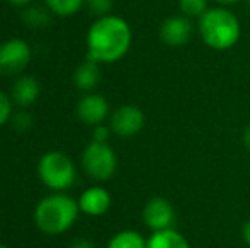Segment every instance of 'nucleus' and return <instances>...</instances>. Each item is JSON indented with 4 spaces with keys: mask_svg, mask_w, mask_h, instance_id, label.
<instances>
[{
    "mask_svg": "<svg viewBox=\"0 0 250 248\" xmlns=\"http://www.w3.org/2000/svg\"><path fill=\"white\" fill-rule=\"evenodd\" d=\"M133 33L129 24L119 16H104L92 22L87 31V60L96 63H116L131 48Z\"/></svg>",
    "mask_w": 250,
    "mask_h": 248,
    "instance_id": "nucleus-1",
    "label": "nucleus"
},
{
    "mask_svg": "<svg viewBox=\"0 0 250 248\" xmlns=\"http://www.w3.org/2000/svg\"><path fill=\"white\" fill-rule=\"evenodd\" d=\"M79 214V201L63 192H55L41 199L34 208V225L44 235L58 236L75 225Z\"/></svg>",
    "mask_w": 250,
    "mask_h": 248,
    "instance_id": "nucleus-2",
    "label": "nucleus"
},
{
    "mask_svg": "<svg viewBox=\"0 0 250 248\" xmlns=\"http://www.w3.org/2000/svg\"><path fill=\"white\" fill-rule=\"evenodd\" d=\"M198 29L204 44L216 51H225L233 48L240 39V20L227 7L208 9L203 17H199Z\"/></svg>",
    "mask_w": 250,
    "mask_h": 248,
    "instance_id": "nucleus-3",
    "label": "nucleus"
},
{
    "mask_svg": "<svg viewBox=\"0 0 250 248\" xmlns=\"http://www.w3.org/2000/svg\"><path fill=\"white\" fill-rule=\"evenodd\" d=\"M38 175L50 191L65 192L75 184L77 167L65 153L48 152L38 162Z\"/></svg>",
    "mask_w": 250,
    "mask_h": 248,
    "instance_id": "nucleus-4",
    "label": "nucleus"
},
{
    "mask_svg": "<svg viewBox=\"0 0 250 248\" xmlns=\"http://www.w3.org/2000/svg\"><path fill=\"white\" fill-rule=\"evenodd\" d=\"M82 169L90 179L105 182L116 173L118 156L109 143L90 141L82 152Z\"/></svg>",
    "mask_w": 250,
    "mask_h": 248,
    "instance_id": "nucleus-5",
    "label": "nucleus"
},
{
    "mask_svg": "<svg viewBox=\"0 0 250 248\" xmlns=\"http://www.w3.org/2000/svg\"><path fill=\"white\" fill-rule=\"evenodd\" d=\"M31 46L21 38H10L0 43V75H21L31 61Z\"/></svg>",
    "mask_w": 250,
    "mask_h": 248,
    "instance_id": "nucleus-6",
    "label": "nucleus"
},
{
    "mask_svg": "<svg viewBox=\"0 0 250 248\" xmlns=\"http://www.w3.org/2000/svg\"><path fill=\"white\" fill-rule=\"evenodd\" d=\"M143 126H145V114L138 106H133V104L118 107L109 117V128L112 134L119 138H131L138 134Z\"/></svg>",
    "mask_w": 250,
    "mask_h": 248,
    "instance_id": "nucleus-7",
    "label": "nucleus"
},
{
    "mask_svg": "<svg viewBox=\"0 0 250 248\" xmlns=\"http://www.w3.org/2000/svg\"><path fill=\"white\" fill-rule=\"evenodd\" d=\"M143 223L151 231H162L174 226L175 211L174 206L164 197H151L145 206H143Z\"/></svg>",
    "mask_w": 250,
    "mask_h": 248,
    "instance_id": "nucleus-8",
    "label": "nucleus"
},
{
    "mask_svg": "<svg viewBox=\"0 0 250 248\" xmlns=\"http://www.w3.org/2000/svg\"><path fill=\"white\" fill-rule=\"evenodd\" d=\"M75 111L77 117L83 124H89L94 128L97 124H104V121L109 117V102L101 94L89 92L77 102Z\"/></svg>",
    "mask_w": 250,
    "mask_h": 248,
    "instance_id": "nucleus-9",
    "label": "nucleus"
},
{
    "mask_svg": "<svg viewBox=\"0 0 250 248\" xmlns=\"http://www.w3.org/2000/svg\"><path fill=\"white\" fill-rule=\"evenodd\" d=\"M192 36V22L184 16H172L160 26V39L167 46L181 48L189 43Z\"/></svg>",
    "mask_w": 250,
    "mask_h": 248,
    "instance_id": "nucleus-10",
    "label": "nucleus"
},
{
    "mask_svg": "<svg viewBox=\"0 0 250 248\" xmlns=\"http://www.w3.org/2000/svg\"><path fill=\"white\" fill-rule=\"evenodd\" d=\"M111 194L107 189L101 186H92L80 194L79 197V208L80 212L87 216H102L111 208Z\"/></svg>",
    "mask_w": 250,
    "mask_h": 248,
    "instance_id": "nucleus-11",
    "label": "nucleus"
},
{
    "mask_svg": "<svg viewBox=\"0 0 250 248\" xmlns=\"http://www.w3.org/2000/svg\"><path fill=\"white\" fill-rule=\"evenodd\" d=\"M41 92L40 82L31 75H21L19 78L14 82L12 92H10V99L14 104L19 107H29L38 100Z\"/></svg>",
    "mask_w": 250,
    "mask_h": 248,
    "instance_id": "nucleus-12",
    "label": "nucleus"
},
{
    "mask_svg": "<svg viewBox=\"0 0 250 248\" xmlns=\"http://www.w3.org/2000/svg\"><path fill=\"white\" fill-rule=\"evenodd\" d=\"M101 82V66L99 63L87 60L82 65H79L73 72V83L77 89L83 92H92Z\"/></svg>",
    "mask_w": 250,
    "mask_h": 248,
    "instance_id": "nucleus-13",
    "label": "nucleus"
},
{
    "mask_svg": "<svg viewBox=\"0 0 250 248\" xmlns=\"http://www.w3.org/2000/svg\"><path fill=\"white\" fill-rule=\"evenodd\" d=\"M146 248H191L188 240L174 228L153 231L146 240Z\"/></svg>",
    "mask_w": 250,
    "mask_h": 248,
    "instance_id": "nucleus-14",
    "label": "nucleus"
},
{
    "mask_svg": "<svg viewBox=\"0 0 250 248\" xmlns=\"http://www.w3.org/2000/svg\"><path fill=\"white\" fill-rule=\"evenodd\" d=\"M22 22L33 29H44L51 22V10L46 5H27L22 10Z\"/></svg>",
    "mask_w": 250,
    "mask_h": 248,
    "instance_id": "nucleus-15",
    "label": "nucleus"
},
{
    "mask_svg": "<svg viewBox=\"0 0 250 248\" xmlns=\"http://www.w3.org/2000/svg\"><path fill=\"white\" fill-rule=\"evenodd\" d=\"M107 248H146V240L135 229H123L109 240Z\"/></svg>",
    "mask_w": 250,
    "mask_h": 248,
    "instance_id": "nucleus-16",
    "label": "nucleus"
},
{
    "mask_svg": "<svg viewBox=\"0 0 250 248\" xmlns=\"http://www.w3.org/2000/svg\"><path fill=\"white\" fill-rule=\"evenodd\" d=\"M44 5L51 10L53 16L72 17L85 7V0H44Z\"/></svg>",
    "mask_w": 250,
    "mask_h": 248,
    "instance_id": "nucleus-17",
    "label": "nucleus"
},
{
    "mask_svg": "<svg viewBox=\"0 0 250 248\" xmlns=\"http://www.w3.org/2000/svg\"><path fill=\"white\" fill-rule=\"evenodd\" d=\"M208 9V0H179V10L188 19H199Z\"/></svg>",
    "mask_w": 250,
    "mask_h": 248,
    "instance_id": "nucleus-18",
    "label": "nucleus"
},
{
    "mask_svg": "<svg viewBox=\"0 0 250 248\" xmlns=\"http://www.w3.org/2000/svg\"><path fill=\"white\" fill-rule=\"evenodd\" d=\"M85 7L92 16H96L99 19V17L111 14L112 0H85Z\"/></svg>",
    "mask_w": 250,
    "mask_h": 248,
    "instance_id": "nucleus-19",
    "label": "nucleus"
},
{
    "mask_svg": "<svg viewBox=\"0 0 250 248\" xmlns=\"http://www.w3.org/2000/svg\"><path fill=\"white\" fill-rule=\"evenodd\" d=\"M12 99L0 90V128L12 119Z\"/></svg>",
    "mask_w": 250,
    "mask_h": 248,
    "instance_id": "nucleus-20",
    "label": "nucleus"
},
{
    "mask_svg": "<svg viewBox=\"0 0 250 248\" xmlns=\"http://www.w3.org/2000/svg\"><path fill=\"white\" fill-rule=\"evenodd\" d=\"M33 124V117L27 111H19V113L12 114V126L17 131H27Z\"/></svg>",
    "mask_w": 250,
    "mask_h": 248,
    "instance_id": "nucleus-21",
    "label": "nucleus"
},
{
    "mask_svg": "<svg viewBox=\"0 0 250 248\" xmlns=\"http://www.w3.org/2000/svg\"><path fill=\"white\" fill-rule=\"evenodd\" d=\"M111 128L105 124H97L92 128V141L96 143H107L109 136H111Z\"/></svg>",
    "mask_w": 250,
    "mask_h": 248,
    "instance_id": "nucleus-22",
    "label": "nucleus"
},
{
    "mask_svg": "<svg viewBox=\"0 0 250 248\" xmlns=\"http://www.w3.org/2000/svg\"><path fill=\"white\" fill-rule=\"evenodd\" d=\"M70 248H94V243L87 238H79L70 245Z\"/></svg>",
    "mask_w": 250,
    "mask_h": 248,
    "instance_id": "nucleus-23",
    "label": "nucleus"
},
{
    "mask_svg": "<svg viewBox=\"0 0 250 248\" xmlns=\"http://www.w3.org/2000/svg\"><path fill=\"white\" fill-rule=\"evenodd\" d=\"M242 238H244V242L250 247V219L244 223V228H242Z\"/></svg>",
    "mask_w": 250,
    "mask_h": 248,
    "instance_id": "nucleus-24",
    "label": "nucleus"
},
{
    "mask_svg": "<svg viewBox=\"0 0 250 248\" xmlns=\"http://www.w3.org/2000/svg\"><path fill=\"white\" fill-rule=\"evenodd\" d=\"M7 2L10 3V5H16V7H27V5H31V3L34 2V0H7Z\"/></svg>",
    "mask_w": 250,
    "mask_h": 248,
    "instance_id": "nucleus-25",
    "label": "nucleus"
},
{
    "mask_svg": "<svg viewBox=\"0 0 250 248\" xmlns=\"http://www.w3.org/2000/svg\"><path fill=\"white\" fill-rule=\"evenodd\" d=\"M244 145H245V148L250 152V126L244 131Z\"/></svg>",
    "mask_w": 250,
    "mask_h": 248,
    "instance_id": "nucleus-26",
    "label": "nucleus"
},
{
    "mask_svg": "<svg viewBox=\"0 0 250 248\" xmlns=\"http://www.w3.org/2000/svg\"><path fill=\"white\" fill-rule=\"evenodd\" d=\"M214 2H218L221 7H227V5H233V3H238L240 0H214Z\"/></svg>",
    "mask_w": 250,
    "mask_h": 248,
    "instance_id": "nucleus-27",
    "label": "nucleus"
},
{
    "mask_svg": "<svg viewBox=\"0 0 250 248\" xmlns=\"http://www.w3.org/2000/svg\"><path fill=\"white\" fill-rule=\"evenodd\" d=\"M0 248H10V247H7V245H3V243H0Z\"/></svg>",
    "mask_w": 250,
    "mask_h": 248,
    "instance_id": "nucleus-28",
    "label": "nucleus"
},
{
    "mask_svg": "<svg viewBox=\"0 0 250 248\" xmlns=\"http://www.w3.org/2000/svg\"><path fill=\"white\" fill-rule=\"evenodd\" d=\"M249 7H250V0H249Z\"/></svg>",
    "mask_w": 250,
    "mask_h": 248,
    "instance_id": "nucleus-29",
    "label": "nucleus"
}]
</instances>
